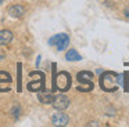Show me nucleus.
Segmentation results:
<instances>
[{"label":"nucleus","mask_w":129,"mask_h":127,"mask_svg":"<svg viewBox=\"0 0 129 127\" xmlns=\"http://www.w3.org/2000/svg\"><path fill=\"white\" fill-rule=\"evenodd\" d=\"M7 11H9V15L13 17V18H21V17H24V14H25V8L20 4L10 6V7L7 8Z\"/></svg>","instance_id":"7"},{"label":"nucleus","mask_w":129,"mask_h":127,"mask_svg":"<svg viewBox=\"0 0 129 127\" xmlns=\"http://www.w3.org/2000/svg\"><path fill=\"white\" fill-rule=\"evenodd\" d=\"M28 90L31 91H38V90H45V73L40 76L39 80L36 82H32L28 84Z\"/></svg>","instance_id":"8"},{"label":"nucleus","mask_w":129,"mask_h":127,"mask_svg":"<svg viewBox=\"0 0 129 127\" xmlns=\"http://www.w3.org/2000/svg\"><path fill=\"white\" fill-rule=\"evenodd\" d=\"M123 15H125V18H129V6L125 7V10H123Z\"/></svg>","instance_id":"15"},{"label":"nucleus","mask_w":129,"mask_h":127,"mask_svg":"<svg viewBox=\"0 0 129 127\" xmlns=\"http://www.w3.org/2000/svg\"><path fill=\"white\" fill-rule=\"evenodd\" d=\"M0 83H11V76L7 72H0Z\"/></svg>","instance_id":"12"},{"label":"nucleus","mask_w":129,"mask_h":127,"mask_svg":"<svg viewBox=\"0 0 129 127\" xmlns=\"http://www.w3.org/2000/svg\"><path fill=\"white\" fill-rule=\"evenodd\" d=\"M3 58H4V52L0 51V59H3Z\"/></svg>","instance_id":"16"},{"label":"nucleus","mask_w":129,"mask_h":127,"mask_svg":"<svg viewBox=\"0 0 129 127\" xmlns=\"http://www.w3.org/2000/svg\"><path fill=\"white\" fill-rule=\"evenodd\" d=\"M78 80L81 83H85V84H86V91H90L93 88V73L92 72H87V71L79 72Z\"/></svg>","instance_id":"4"},{"label":"nucleus","mask_w":129,"mask_h":127,"mask_svg":"<svg viewBox=\"0 0 129 127\" xmlns=\"http://www.w3.org/2000/svg\"><path fill=\"white\" fill-rule=\"evenodd\" d=\"M38 98H39V101L42 102V104H51V102H53V94L51 93H45V91H43V93H39L38 94Z\"/></svg>","instance_id":"10"},{"label":"nucleus","mask_w":129,"mask_h":127,"mask_svg":"<svg viewBox=\"0 0 129 127\" xmlns=\"http://www.w3.org/2000/svg\"><path fill=\"white\" fill-rule=\"evenodd\" d=\"M51 121H53L54 126H67L68 121H70V117H68L65 113H62V112H57V113L53 115Z\"/></svg>","instance_id":"6"},{"label":"nucleus","mask_w":129,"mask_h":127,"mask_svg":"<svg viewBox=\"0 0 129 127\" xmlns=\"http://www.w3.org/2000/svg\"><path fill=\"white\" fill-rule=\"evenodd\" d=\"M13 40V32L10 30H0V44H9Z\"/></svg>","instance_id":"9"},{"label":"nucleus","mask_w":129,"mask_h":127,"mask_svg":"<svg viewBox=\"0 0 129 127\" xmlns=\"http://www.w3.org/2000/svg\"><path fill=\"white\" fill-rule=\"evenodd\" d=\"M71 86V76L67 72H60L58 76L53 75V90L58 91H67Z\"/></svg>","instance_id":"2"},{"label":"nucleus","mask_w":129,"mask_h":127,"mask_svg":"<svg viewBox=\"0 0 129 127\" xmlns=\"http://www.w3.org/2000/svg\"><path fill=\"white\" fill-rule=\"evenodd\" d=\"M119 83H121L119 76L114 72H104L100 77V86L104 91H115Z\"/></svg>","instance_id":"1"},{"label":"nucleus","mask_w":129,"mask_h":127,"mask_svg":"<svg viewBox=\"0 0 129 127\" xmlns=\"http://www.w3.org/2000/svg\"><path fill=\"white\" fill-rule=\"evenodd\" d=\"M65 58H67L68 61H79L82 57L75 51V50H70V51H68L67 54H65Z\"/></svg>","instance_id":"11"},{"label":"nucleus","mask_w":129,"mask_h":127,"mask_svg":"<svg viewBox=\"0 0 129 127\" xmlns=\"http://www.w3.org/2000/svg\"><path fill=\"white\" fill-rule=\"evenodd\" d=\"M4 2V0H0V4H2V3H3Z\"/></svg>","instance_id":"17"},{"label":"nucleus","mask_w":129,"mask_h":127,"mask_svg":"<svg viewBox=\"0 0 129 127\" xmlns=\"http://www.w3.org/2000/svg\"><path fill=\"white\" fill-rule=\"evenodd\" d=\"M49 43H50L51 46L54 44L58 51H62V50L68 46V43H70V37H68V35H65V33H58V35H56L54 37H51Z\"/></svg>","instance_id":"3"},{"label":"nucleus","mask_w":129,"mask_h":127,"mask_svg":"<svg viewBox=\"0 0 129 127\" xmlns=\"http://www.w3.org/2000/svg\"><path fill=\"white\" fill-rule=\"evenodd\" d=\"M53 106H54V109H57V110H65L68 106H70V99H68V97H65V95H57L56 98H53Z\"/></svg>","instance_id":"5"},{"label":"nucleus","mask_w":129,"mask_h":127,"mask_svg":"<svg viewBox=\"0 0 129 127\" xmlns=\"http://www.w3.org/2000/svg\"><path fill=\"white\" fill-rule=\"evenodd\" d=\"M18 91H21V64H18Z\"/></svg>","instance_id":"13"},{"label":"nucleus","mask_w":129,"mask_h":127,"mask_svg":"<svg viewBox=\"0 0 129 127\" xmlns=\"http://www.w3.org/2000/svg\"><path fill=\"white\" fill-rule=\"evenodd\" d=\"M18 113H20V108L15 106L14 109H13V116H14V117L17 119V117H18Z\"/></svg>","instance_id":"14"}]
</instances>
